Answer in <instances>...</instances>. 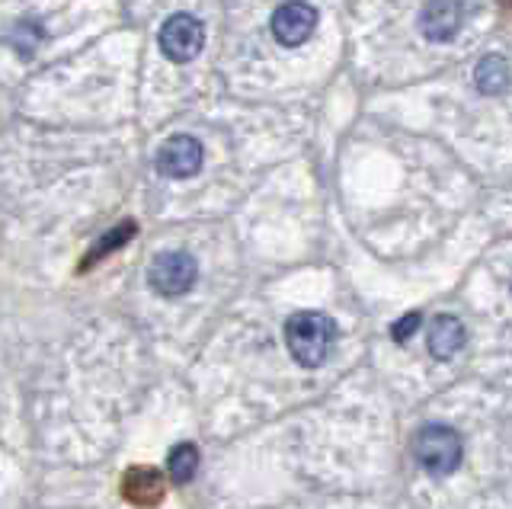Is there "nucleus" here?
Segmentation results:
<instances>
[{
  "instance_id": "0eeeda50",
  "label": "nucleus",
  "mask_w": 512,
  "mask_h": 509,
  "mask_svg": "<svg viewBox=\"0 0 512 509\" xmlns=\"http://www.w3.org/2000/svg\"><path fill=\"white\" fill-rule=\"evenodd\" d=\"M461 20H464L461 0H429L420 13V29L429 42H448L461 29Z\"/></svg>"
},
{
  "instance_id": "6e6552de",
  "label": "nucleus",
  "mask_w": 512,
  "mask_h": 509,
  "mask_svg": "<svg viewBox=\"0 0 512 509\" xmlns=\"http://www.w3.org/2000/svg\"><path fill=\"white\" fill-rule=\"evenodd\" d=\"M426 340H429V349H432V356H436V359H452L464 346V327H461L458 317L439 314L436 321L429 324Z\"/></svg>"
},
{
  "instance_id": "f257e3e1",
  "label": "nucleus",
  "mask_w": 512,
  "mask_h": 509,
  "mask_svg": "<svg viewBox=\"0 0 512 509\" xmlns=\"http://www.w3.org/2000/svg\"><path fill=\"white\" fill-rule=\"evenodd\" d=\"M333 340H336V324L327 314L298 311L288 317V324H285L288 353H292L295 362L304 365V369H314V365L324 362L333 349Z\"/></svg>"
},
{
  "instance_id": "20e7f679",
  "label": "nucleus",
  "mask_w": 512,
  "mask_h": 509,
  "mask_svg": "<svg viewBox=\"0 0 512 509\" xmlns=\"http://www.w3.org/2000/svg\"><path fill=\"white\" fill-rule=\"evenodd\" d=\"M205 45V29L189 13H173V17L160 26V52H164L176 65L192 61Z\"/></svg>"
},
{
  "instance_id": "9b49d317",
  "label": "nucleus",
  "mask_w": 512,
  "mask_h": 509,
  "mask_svg": "<svg viewBox=\"0 0 512 509\" xmlns=\"http://www.w3.org/2000/svg\"><path fill=\"white\" fill-rule=\"evenodd\" d=\"M167 468H170L173 481H189V477L199 471V449H196V445H189V442L176 445V449L170 452Z\"/></svg>"
},
{
  "instance_id": "1a4fd4ad",
  "label": "nucleus",
  "mask_w": 512,
  "mask_h": 509,
  "mask_svg": "<svg viewBox=\"0 0 512 509\" xmlns=\"http://www.w3.org/2000/svg\"><path fill=\"white\" fill-rule=\"evenodd\" d=\"M122 490L132 503L154 506V503H160V497H164V477H160V471H154V468H132L125 474Z\"/></svg>"
},
{
  "instance_id": "f8f14e48",
  "label": "nucleus",
  "mask_w": 512,
  "mask_h": 509,
  "mask_svg": "<svg viewBox=\"0 0 512 509\" xmlns=\"http://www.w3.org/2000/svg\"><path fill=\"white\" fill-rule=\"evenodd\" d=\"M132 234H135V225L132 221H125V225H119V228H112L106 237H100V241H96V247L90 250V257H87V263L84 266H90V263H96L100 257H106V253H112V250H119L122 244H128L132 241Z\"/></svg>"
},
{
  "instance_id": "39448f33",
  "label": "nucleus",
  "mask_w": 512,
  "mask_h": 509,
  "mask_svg": "<svg viewBox=\"0 0 512 509\" xmlns=\"http://www.w3.org/2000/svg\"><path fill=\"white\" fill-rule=\"evenodd\" d=\"M202 145L192 135H173L157 151V170L167 180H186L196 177L202 167Z\"/></svg>"
},
{
  "instance_id": "f03ea898",
  "label": "nucleus",
  "mask_w": 512,
  "mask_h": 509,
  "mask_svg": "<svg viewBox=\"0 0 512 509\" xmlns=\"http://www.w3.org/2000/svg\"><path fill=\"white\" fill-rule=\"evenodd\" d=\"M413 452H416V461H420V468L426 474L445 477V474H452L461 465L464 445H461V436L455 433V429L429 423V426L420 429V433H416Z\"/></svg>"
},
{
  "instance_id": "7ed1b4c3",
  "label": "nucleus",
  "mask_w": 512,
  "mask_h": 509,
  "mask_svg": "<svg viewBox=\"0 0 512 509\" xmlns=\"http://www.w3.org/2000/svg\"><path fill=\"white\" fill-rule=\"evenodd\" d=\"M196 276H199V266H196V260L189 257V253L167 250V253H157V257H154L148 282H151V289L157 295L176 298V295H186L192 285H196Z\"/></svg>"
},
{
  "instance_id": "4468645a",
  "label": "nucleus",
  "mask_w": 512,
  "mask_h": 509,
  "mask_svg": "<svg viewBox=\"0 0 512 509\" xmlns=\"http://www.w3.org/2000/svg\"><path fill=\"white\" fill-rule=\"evenodd\" d=\"M503 4H506V7H509V10H512V0H503Z\"/></svg>"
},
{
  "instance_id": "423d86ee",
  "label": "nucleus",
  "mask_w": 512,
  "mask_h": 509,
  "mask_svg": "<svg viewBox=\"0 0 512 509\" xmlns=\"http://www.w3.org/2000/svg\"><path fill=\"white\" fill-rule=\"evenodd\" d=\"M317 26V10L304 0H285V4L272 13V33L282 45L295 49V45H304L311 39Z\"/></svg>"
},
{
  "instance_id": "9d476101",
  "label": "nucleus",
  "mask_w": 512,
  "mask_h": 509,
  "mask_svg": "<svg viewBox=\"0 0 512 509\" xmlns=\"http://www.w3.org/2000/svg\"><path fill=\"white\" fill-rule=\"evenodd\" d=\"M474 84L480 93H503L509 84V61L503 55L480 58V65L474 71Z\"/></svg>"
},
{
  "instance_id": "ddd939ff",
  "label": "nucleus",
  "mask_w": 512,
  "mask_h": 509,
  "mask_svg": "<svg viewBox=\"0 0 512 509\" xmlns=\"http://www.w3.org/2000/svg\"><path fill=\"white\" fill-rule=\"evenodd\" d=\"M416 327H420V314H407V317H400V321L391 327V337L397 343H407V337H410Z\"/></svg>"
}]
</instances>
